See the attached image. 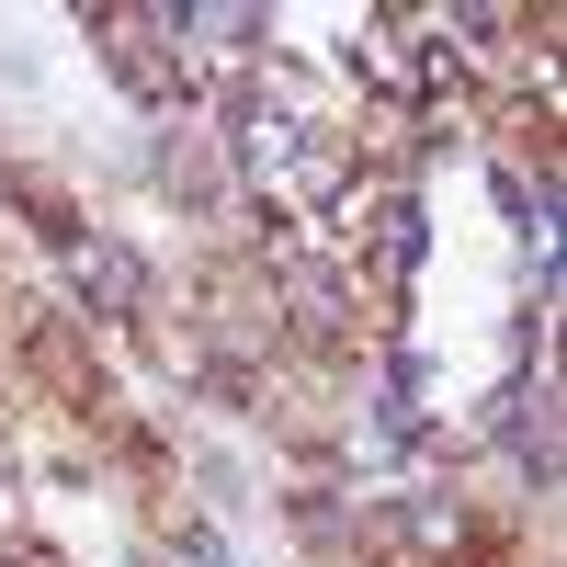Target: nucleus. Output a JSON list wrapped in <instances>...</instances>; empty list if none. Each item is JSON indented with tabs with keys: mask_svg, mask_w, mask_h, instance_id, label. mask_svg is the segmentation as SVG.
<instances>
[{
	"mask_svg": "<svg viewBox=\"0 0 567 567\" xmlns=\"http://www.w3.org/2000/svg\"><path fill=\"white\" fill-rule=\"evenodd\" d=\"M0 567H58V556H45V545H12V556H0Z\"/></svg>",
	"mask_w": 567,
	"mask_h": 567,
	"instance_id": "nucleus-2",
	"label": "nucleus"
},
{
	"mask_svg": "<svg viewBox=\"0 0 567 567\" xmlns=\"http://www.w3.org/2000/svg\"><path fill=\"white\" fill-rule=\"evenodd\" d=\"M23 363L58 386V409H69V420H103V363H91L80 318H34V329H23Z\"/></svg>",
	"mask_w": 567,
	"mask_h": 567,
	"instance_id": "nucleus-1",
	"label": "nucleus"
}]
</instances>
